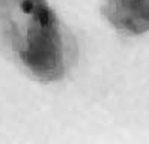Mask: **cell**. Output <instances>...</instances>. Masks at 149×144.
I'll return each mask as SVG.
<instances>
[{
	"instance_id": "2",
	"label": "cell",
	"mask_w": 149,
	"mask_h": 144,
	"mask_svg": "<svg viewBox=\"0 0 149 144\" xmlns=\"http://www.w3.org/2000/svg\"><path fill=\"white\" fill-rule=\"evenodd\" d=\"M21 8H23V11H24V12H30V11H32V8H33V3L30 2V0H24L23 5H21Z\"/></svg>"
},
{
	"instance_id": "1",
	"label": "cell",
	"mask_w": 149,
	"mask_h": 144,
	"mask_svg": "<svg viewBox=\"0 0 149 144\" xmlns=\"http://www.w3.org/2000/svg\"><path fill=\"white\" fill-rule=\"evenodd\" d=\"M39 21L42 26H47L48 21H50V18H48V12L45 11V9H41L39 11Z\"/></svg>"
}]
</instances>
